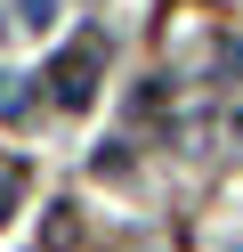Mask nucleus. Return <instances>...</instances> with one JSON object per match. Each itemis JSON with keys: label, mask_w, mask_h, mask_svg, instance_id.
<instances>
[{"label": "nucleus", "mask_w": 243, "mask_h": 252, "mask_svg": "<svg viewBox=\"0 0 243 252\" xmlns=\"http://www.w3.org/2000/svg\"><path fill=\"white\" fill-rule=\"evenodd\" d=\"M25 106H32V98H25V82H16V73H0V114H25Z\"/></svg>", "instance_id": "obj_2"}, {"label": "nucleus", "mask_w": 243, "mask_h": 252, "mask_svg": "<svg viewBox=\"0 0 243 252\" xmlns=\"http://www.w3.org/2000/svg\"><path fill=\"white\" fill-rule=\"evenodd\" d=\"M25 25H49V0H25Z\"/></svg>", "instance_id": "obj_3"}, {"label": "nucleus", "mask_w": 243, "mask_h": 252, "mask_svg": "<svg viewBox=\"0 0 243 252\" xmlns=\"http://www.w3.org/2000/svg\"><path fill=\"white\" fill-rule=\"evenodd\" d=\"M97 65H106V33H81V49H65L57 57V98L65 106H89V90H97Z\"/></svg>", "instance_id": "obj_1"}]
</instances>
